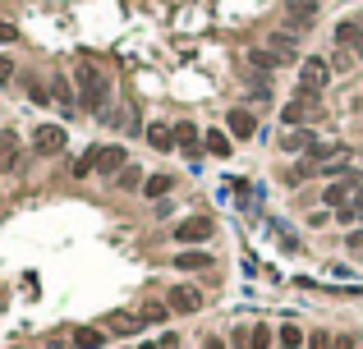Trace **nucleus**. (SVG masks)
<instances>
[{"label":"nucleus","mask_w":363,"mask_h":349,"mask_svg":"<svg viewBox=\"0 0 363 349\" xmlns=\"http://www.w3.org/2000/svg\"><path fill=\"white\" fill-rule=\"evenodd\" d=\"M74 83H78V106L88 115H102L110 101V78L97 69V64H78L74 69Z\"/></svg>","instance_id":"1"},{"label":"nucleus","mask_w":363,"mask_h":349,"mask_svg":"<svg viewBox=\"0 0 363 349\" xmlns=\"http://www.w3.org/2000/svg\"><path fill=\"white\" fill-rule=\"evenodd\" d=\"M331 83V64L322 56H303L299 60V92H322Z\"/></svg>","instance_id":"2"},{"label":"nucleus","mask_w":363,"mask_h":349,"mask_svg":"<svg viewBox=\"0 0 363 349\" xmlns=\"http://www.w3.org/2000/svg\"><path fill=\"white\" fill-rule=\"evenodd\" d=\"M281 120H285V129H299L303 120H318V92H294L290 106L281 110Z\"/></svg>","instance_id":"3"},{"label":"nucleus","mask_w":363,"mask_h":349,"mask_svg":"<svg viewBox=\"0 0 363 349\" xmlns=\"http://www.w3.org/2000/svg\"><path fill=\"white\" fill-rule=\"evenodd\" d=\"M65 143H69V138H65L60 124H37V129H32V152L37 156H60Z\"/></svg>","instance_id":"4"},{"label":"nucleus","mask_w":363,"mask_h":349,"mask_svg":"<svg viewBox=\"0 0 363 349\" xmlns=\"http://www.w3.org/2000/svg\"><path fill=\"white\" fill-rule=\"evenodd\" d=\"M124 166H129V161H124V147H120V143H110V147H97V152H92V170H97L102 180H120Z\"/></svg>","instance_id":"5"},{"label":"nucleus","mask_w":363,"mask_h":349,"mask_svg":"<svg viewBox=\"0 0 363 349\" xmlns=\"http://www.w3.org/2000/svg\"><path fill=\"white\" fill-rule=\"evenodd\" d=\"M359 175H340V180H331L327 184V207H336V212H340V207H349V202H354V197H359Z\"/></svg>","instance_id":"6"},{"label":"nucleus","mask_w":363,"mask_h":349,"mask_svg":"<svg viewBox=\"0 0 363 349\" xmlns=\"http://www.w3.org/2000/svg\"><path fill=\"white\" fill-rule=\"evenodd\" d=\"M212 230H216L212 216H189V221H180L175 239H180V243H202V239H212Z\"/></svg>","instance_id":"7"},{"label":"nucleus","mask_w":363,"mask_h":349,"mask_svg":"<svg viewBox=\"0 0 363 349\" xmlns=\"http://www.w3.org/2000/svg\"><path fill=\"white\" fill-rule=\"evenodd\" d=\"M267 51H272L281 64H294V60H299V37H290V32H272V37H267Z\"/></svg>","instance_id":"8"},{"label":"nucleus","mask_w":363,"mask_h":349,"mask_svg":"<svg viewBox=\"0 0 363 349\" xmlns=\"http://www.w3.org/2000/svg\"><path fill=\"white\" fill-rule=\"evenodd\" d=\"M166 308H170V313H198V308H202V294L189 289V285H180V289H170V294H166Z\"/></svg>","instance_id":"9"},{"label":"nucleus","mask_w":363,"mask_h":349,"mask_svg":"<svg viewBox=\"0 0 363 349\" xmlns=\"http://www.w3.org/2000/svg\"><path fill=\"white\" fill-rule=\"evenodd\" d=\"M313 143H318V138L308 134V129H285V138H281V147H285L290 156H308V152H313Z\"/></svg>","instance_id":"10"},{"label":"nucleus","mask_w":363,"mask_h":349,"mask_svg":"<svg viewBox=\"0 0 363 349\" xmlns=\"http://www.w3.org/2000/svg\"><path fill=\"white\" fill-rule=\"evenodd\" d=\"M336 46H354V51H363V23L359 19H345V23H336Z\"/></svg>","instance_id":"11"},{"label":"nucleus","mask_w":363,"mask_h":349,"mask_svg":"<svg viewBox=\"0 0 363 349\" xmlns=\"http://www.w3.org/2000/svg\"><path fill=\"white\" fill-rule=\"evenodd\" d=\"M285 14H290V23L308 28V23L318 19V5H313V0H290V5H285Z\"/></svg>","instance_id":"12"},{"label":"nucleus","mask_w":363,"mask_h":349,"mask_svg":"<svg viewBox=\"0 0 363 349\" xmlns=\"http://www.w3.org/2000/svg\"><path fill=\"white\" fill-rule=\"evenodd\" d=\"M230 134H235V138H253L257 134V120L244 106H235V110H230Z\"/></svg>","instance_id":"13"},{"label":"nucleus","mask_w":363,"mask_h":349,"mask_svg":"<svg viewBox=\"0 0 363 349\" xmlns=\"http://www.w3.org/2000/svg\"><path fill=\"white\" fill-rule=\"evenodd\" d=\"M148 143L156 152H170V147H175V129H170V124H148Z\"/></svg>","instance_id":"14"},{"label":"nucleus","mask_w":363,"mask_h":349,"mask_svg":"<svg viewBox=\"0 0 363 349\" xmlns=\"http://www.w3.org/2000/svg\"><path fill=\"white\" fill-rule=\"evenodd\" d=\"M106 345V331H97V326H78L74 331V349H102Z\"/></svg>","instance_id":"15"},{"label":"nucleus","mask_w":363,"mask_h":349,"mask_svg":"<svg viewBox=\"0 0 363 349\" xmlns=\"http://www.w3.org/2000/svg\"><path fill=\"white\" fill-rule=\"evenodd\" d=\"M175 267H180V272H207V267H212V253H180Z\"/></svg>","instance_id":"16"},{"label":"nucleus","mask_w":363,"mask_h":349,"mask_svg":"<svg viewBox=\"0 0 363 349\" xmlns=\"http://www.w3.org/2000/svg\"><path fill=\"white\" fill-rule=\"evenodd\" d=\"M202 143H207V152H212V156H230V147H235L221 129H207V134H202Z\"/></svg>","instance_id":"17"},{"label":"nucleus","mask_w":363,"mask_h":349,"mask_svg":"<svg viewBox=\"0 0 363 349\" xmlns=\"http://www.w3.org/2000/svg\"><path fill=\"white\" fill-rule=\"evenodd\" d=\"M170 189H175L170 175H148V180H143V193H148V197H166Z\"/></svg>","instance_id":"18"},{"label":"nucleus","mask_w":363,"mask_h":349,"mask_svg":"<svg viewBox=\"0 0 363 349\" xmlns=\"http://www.w3.org/2000/svg\"><path fill=\"white\" fill-rule=\"evenodd\" d=\"M143 326V317H129V313H110V331L115 335H134Z\"/></svg>","instance_id":"19"},{"label":"nucleus","mask_w":363,"mask_h":349,"mask_svg":"<svg viewBox=\"0 0 363 349\" xmlns=\"http://www.w3.org/2000/svg\"><path fill=\"white\" fill-rule=\"evenodd\" d=\"M51 97H56V106H60V110H74V97H69V83H65L60 74L51 78Z\"/></svg>","instance_id":"20"},{"label":"nucleus","mask_w":363,"mask_h":349,"mask_svg":"<svg viewBox=\"0 0 363 349\" xmlns=\"http://www.w3.org/2000/svg\"><path fill=\"white\" fill-rule=\"evenodd\" d=\"M248 60H253V69H262V74H272L276 64H281V60L272 56V51H267V46H257V51H248Z\"/></svg>","instance_id":"21"},{"label":"nucleus","mask_w":363,"mask_h":349,"mask_svg":"<svg viewBox=\"0 0 363 349\" xmlns=\"http://www.w3.org/2000/svg\"><path fill=\"white\" fill-rule=\"evenodd\" d=\"M138 317H143V326H148V322H166L170 308L166 304H143V313H138Z\"/></svg>","instance_id":"22"},{"label":"nucleus","mask_w":363,"mask_h":349,"mask_svg":"<svg viewBox=\"0 0 363 349\" xmlns=\"http://www.w3.org/2000/svg\"><path fill=\"white\" fill-rule=\"evenodd\" d=\"M115 184H120V189H143V170H138V166H124Z\"/></svg>","instance_id":"23"},{"label":"nucleus","mask_w":363,"mask_h":349,"mask_svg":"<svg viewBox=\"0 0 363 349\" xmlns=\"http://www.w3.org/2000/svg\"><path fill=\"white\" fill-rule=\"evenodd\" d=\"M248 349H272V331H267V326H253V331H248Z\"/></svg>","instance_id":"24"},{"label":"nucleus","mask_w":363,"mask_h":349,"mask_svg":"<svg viewBox=\"0 0 363 349\" xmlns=\"http://www.w3.org/2000/svg\"><path fill=\"white\" fill-rule=\"evenodd\" d=\"M281 345H285V349H299L303 345V331H299V326H281Z\"/></svg>","instance_id":"25"},{"label":"nucleus","mask_w":363,"mask_h":349,"mask_svg":"<svg viewBox=\"0 0 363 349\" xmlns=\"http://www.w3.org/2000/svg\"><path fill=\"white\" fill-rule=\"evenodd\" d=\"M175 143L194 147V143H198V129H194V124H175Z\"/></svg>","instance_id":"26"},{"label":"nucleus","mask_w":363,"mask_h":349,"mask_svg":"<svg viewBox=\"0 0 363 349\" xmlns=\"http://www.w3.org/2000/svg\"><path fill=\"white\" fill-rule=\"evenodd\" d=\"M359 207H354V202H349V207H340V212H336V221H340V226H354V221H359Z\"/></svg>","instance_id":"27"},{"label":"nucleus","mask_w":363,"mask_h":349,"mask_svg":"<svg viewBox=\"0 0 363 349\" xmlns=\"http://www.w3.org/2000/svg\"><path fill=\"white\" fill-rule=\"evenodd\" d=\"M10 78H14V64H10L5 56H0V83H10Z\"/></svg>","instance_id":"28"},{"label":"nucleus","mask_w":363,"mask_h":349,"mask_svg":"<svg viewBox=\"0 0 363 349\" xmlns=\"http://www.w3.org/2000/svg\"><path fill=\"white\" fill-rule=\"evenodd\" d=\"M19 37V28H10V23H0V42H14Z\"/></svg>","instance_id":"29"},{"label":"nucleus","mask_w":363,"mask_h":349,"mask_svg":"<svg viewBox=\"0 0 363 349\" xmlns=\"http://www.w3.org/2000/svg\"><path fill=\"white\" fill-rule=\"evenodd\" d=\"M308 349H331V340H327V335H313V345Z\"/></svg>","instance_id":"30"},{"label":"nucleus","mask_w":363,"mask_h":349,"mask_svg":"<svg viewBox=\"0 0 363 349\" xmlns=\"http://www.w3.org/2000/svg\"><path fill=\"white\" fill-rule=\"evenodd\" d=\"M336 349H354V340H336Z\"/></svg>","instance_id":"31"},{"label":"nucleus","mask_w":363,"mask_h":349,"mask_svg":"<svg viewBox=\"0 0 363 349\" xmlns=\"http://www.w3.org/2000/svg\"><path fill=\"white\" fill-rule=\"evenodd\" d=\"M207 349H226V345H221V340H216V335H212V340H207Z\"/></svg>","instance_id":"32"},{"label":"nucleus","mask_w":363,"mask_h":349,"mask_svg":"<svg viewBox=\"0 0 363 349\" xmlns=\"http://www.w3.org/2000/svg\"><path fill=\"white\" fill-rule=\"evenodd\" d=\"M138 349H161V345H138Z\"/></svg>","instance_id":"33"},{"label":"nucleus","mask_w":363,"mask_h":349,"mask_svg":"<svg viewBox=\"0 0 363 349\" xmlns=\"http://www.w3.org/2000/svg\"><path fill=\"white\" fill-rule=\"evenodd\" d=\"M46 349H65V345H46Z\"/></svg>","instance_id":"34"},{"label":"nucleus","mask_w":363,"mask_h":349,"mask_svg":"<svg viewBox=\"0 0 363 349\" xmlns=\"http://www.w3.org/2000/svg\"><path fill=\"white\" fill-rule=\"evenodd\" d=\"M0 170H5V161H0Z\"/></svg>","instance_id":"35"}]
</instances>
